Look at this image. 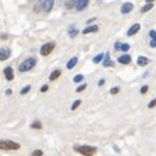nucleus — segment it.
I'll list each match as a JSON object with an SVG mask.
<instances>
[{
    "instance_id": "obj_1",
    "label": "nucleus",
    "mask_w": 156,
    "mask_h": 156,
    "mask_svg": "<svg viewBox=\"0 0 156 156\" xmlns=\"http://www.w3.org/2000/svg\"><path fill=\"white\" fill-rule=\"evenodd\" d=\"M74 150L78 154L86 155V156L95 155L97 152V149L95 146H90V145H74Z\"/></svg>"
},
{
    "instance_id": "obj_2",
    "label": "nucleus",
    "mask_w": 156,
    "mask_h": 156,
    "mask_svg": "<svg viewBox=\"0 0 156 156\" xmlns=\"http://www.w3.org/2000/svg\"><path fill=\"white\" fill-rule=\"evenodd\" d=\"M20 149V144L11 140H0V150L4 151H15Z\"/></svg>"
},
{
    "instance_id": "obj_3",
    "label": "nucleus",
    "mask_w": 156,
    "mask_h": 156,
    "mask_svg": "<svg viewBox=\"0 0 156 156\" xmlns=\"http://www.w3.org/2000/svg\"><path fill=\"white\" fill-rule=\"evenodd\" d=\"M36 63H37V60H36L35 58H27V59H25L24 62L19 65L20 73H26V71L31 70L32 68H35Z\"/></svg>"
},
{
    "instance_id": "obj_4",
    "label": "nucleus",
    "mask_w": 156,
    "mask_h": 156,
    "mask_svg": "<svg viewBox=\"0 0 156 156\" xmlns=\"http://www.w3.org/2000/svg\"><path fill=\"white\" fill-rule=\"evenodd\" d=\"M54 47H56V44H54L53 42H48V43L43 44L42 47H41V54H42L43 57L49 56V54L52 53V51L54 49Z\"/></svg>"
},
{
    "instance_id": "obj_5",
    "label": "nucleus",
    "mask_w": 156,
    "mask_h": 156,
    "mask_svg": "<svg viewBox=\"0 0 156 156\" xmlns=\"http://www.w3.org/2000/svg\"><path fill=\"white\" fill-rule=\"evenodd\" d=\"M89 5V0H76L75 1V9L78 11H83L87 8Z\"/></svg>"
},
{
    "instance_id": "obj_6",
    "label": "nucleus",
    "mask_w": 156,
    "mask_h": 156,
    "mask_svg": "<svg viewBox=\"0 0 156 156\" xmlns=\"http://www.w3.org/2000/svg\"><path fill=\"white\" fill-rule=\"evenodd\" d=\"M4 75H5V79L8 81H12L15 75H14V69L11 66H6L4 69Z\"/></svg>"
},
{
    "instance_id": "obj_7",
    "label": "nucleus",
    "mask_w": 156,
    "mask_h": 156,
    "mask_svg": "<svg viewBox=\"0 0 156 156\" xmlns=\"http://www.w3.org/2000/svg\"><path fill=\"white\" fill-rule=\"evenodd\" d=\"M11 56V52L9 48H0V62H4V60L9 59Z\"/></svg>"
},
{
    "instance_id": "obj_8",
    "label": "nucleus",
    "mask_w": 156,
    "mask_h": 156,
    "mask_svg": "<svg viewBox=\"0 0 156 156\" xmlns=\"http://www.w3.org/2000/svg\"><path fill=\"white\" fill-rule=\"evenodd\" d=\"M53 4H54V0H43V4H42L43 11L49 12L53 9Z\"/></svg>"
},
{
    "instance_id": "obj_9",
    "label": "nucleus",
    "mask_w": 156,
    "mask_h": 156,
    "mask_svg": "<svg viewBox=\"0 0 156 156\" xmlns=\"http://www.w3.org/2000/svg\"><path fill=\"white\" fill-rule=\"evenodd\" d=\"M133 9H134V5L132 3H124L120 8V12L122 14H129Z\"/></svg>"
},
{
    "instance_id": "obj_10",
    "label": "nucleus",
    "mask_w": 156,
    "mask_h": 156,
    "mask_svg": "<svg viewBox=\"0 0 156 156\" xmlns=\"http://www.w3.org/2000/svg\"><path fill=\"white\" fill-rule=\"evenodd\" d=\"M139 30H140V25H139V24H134V25L130 27V28L128 30L127 35L129 36V37H130V36H134L135 33H138V32H139Z\"/></svg>"
},
{
    "instance_id": "obj_11",
    "label": "nucleus",
    "mask_w": 156,
    "mask_h": 156,
    "mask_svg": "<svg viewBox=\"0 0 156 156\" xmlns=\"http://www.w3.org/2000/svg\"><path fill=\"white\" fill-rule=\"evenodd\" d=\"M118 62H119L120 64L127 65V64H129V63L132 62V57L129 56V54H124V56H120V57L118 58Z\"/></svg>"
},
{
    "instance_id": "obj_12",
    "label": "nucleus",
    "mask_w": 156,
    "mask_h": 156,
    "mask_svg": "<svg viewBox=\"0 0 156 156\" xmlns=\"http://www.w3.org/2000/svg\"><path fill=\"white\" fill-rule=\"evenodd\" d=\"M97 31H98V26L92 25V26H89V27H86V28H84L83 35H89V33H93V32H97Z\"/></svg>"
},
{
    "instance_id": "obj_13",
    "label": "nucleus",
    "mask_w": 156,
    "mask_h": 156,
    "mask_svg": "<svg viewBox=\"0 0 156 156\" xmlns=\"http://www.w3.org/2000/svg\"><path fill=\"white\" fill-rule=\"evenodd\" d=\"M149 62H150V60H149L146 57H143V56H141V57L138 58V65H139V66H145V65L149 64Z\"/></svg>"
},
{
    "instance_id": "obj_14",
    "label": "nucleus",
    "mask_w": 156,
    "mask_h": 156,
    "mask_svg": "<svg viewBox=\"0 0 156 156\" xmlns=\"http://www.w3.org/2000/svg\"><path fill=\"white\" fill-rule=\"evenodd\" d=\"M76 63H78V58H76V57H73V58L69 60V62H68V64H66V68H68V69H69V70H71L76 65Z\"/></svg>"
},
{
    "instance_id": "obj_15",
    "label": "nucleus",
    "mask_w": 156,
    "mask_h": 156,
    "mask_svg": "<svg viewBox=\"0 0 156 156\" xmlns=\"http://www.w3.org/2000/svg\"><path fill=\"white\" fill-rule=\"evenodd\" d=\"M60 75H62V70H58V69H57V70H54V71L51 74V75H49V80H51V81H54V80H57Z\"/></svg>"
},
{
    "instance_id": "obj_16",
    "label": "nucleus",
    "mask_w": 156,
    "mask_h": 156,
    "mask_svg": "<svg viewBox=\"0 0 156 156\" xmlns=\"http://www.w3.org/2000/svg\"><path fill=\"white\" fill-rule=\"evenodd\" d=\"M103 66H114V63L111 60V58H110V54H106V58H105V60H103Z\"/></svg>"
},
{
    "instance_id": "obj_17",
    "label": "nucleus",
    "mask_w": 156,
    "mask_h": 156,
    "mask_svg": "<svg viewBox=\"0 0 156 156\" xmlns=\"http://www.w3.org/2000/svg\"><path fill=\"white\" fill-rule=\"evenodd\" d=\"M75 1H76V0H66L65 6H66L68 9H73V8H75Z\"/></svg>"
},
{
    "instance_id": "obj_18",
    "label": "nucleus",
    "mask_w": 156,
    "mask_h": 156,
    "mask_svg": "<svg viewBox=\"0 0 156 156\" xmlns=\"http://www.w3.org/2000/svg\"><path fill=\"white\" fill-rule=\"evenodd\" d=\"M152 8H154V5H152L151 3H147L145 6H143V8H141V12L144 14V12H146V11H149V10H151Z\"/></svg>"
},
{
    "instance_id": "obj_19",
    "label": "nucleus",
    "mask_w": 156,
    "mask_h": 156,
    "mask_svg": "<svg viewBox=\"0 0 156 156\" xmlns=\"http://www.w3.org/2000/svg\"><path fill=\"white\" fill-rule=\"evenodd\" d=\"M103 57H105V56H103V53H100V54H97V56L93 58V63H96V64H97V63H100V62H102Z\"/></svg>"
},
{
    "instance_id": "obj_20",
    "label": "nucleus",
    "mask_w": 156,
    "mask_h": 156,
    "mask_svg": "<svg viewBox=\"0 0 156 156\" xmlns=\"http://www.w3.org/2000/svg\"><path fill=\"white\" fill-rule=\"evenodd\" d=\"M31 128H32V129H42V124H41L39 120H36L35 123L31 124Z\"/></svg>"
},
{
    "instance_id": "obj_21",
    "label": "nucleus",
    "mask_w": 156,
    "mask_h": 156,
    "mask_svg": "<svg viewBox=\"0 0 156 156\" xmlns=\"http://www.w3.org/2000/svg\"><path fill=\"white\" fill-rule=\"evenodd\" d=\"M84 80V75H81V74H78V75L74 76V83H81V81Z\"/></svg>"
},
{
    "instance_id": "obj_22",
    "label": "nucleus",
    "mask_w": 156,
    "mask_h": 156,
    "mask_svg": "<svg viewBox=\"0 0 156 156\" xmlns=\"http://www.w3.org/2000/svg\"><path fill=\"white\" fill-rule=\"evenodd\" d=\"M78 33H79V31L75 28V27H73V28L69 30V36H70V37H75Z\"/></svg>"
},
{
    "instance_id": "obj_23",
    "label": "nucleus",
    "mask_w": 156,
    "mask_h": 156,
    "mask_svg": "<svg viewBox=\"0 0 156 156\" xmlns=\"http://www.w3.org/2000/svg\"><path fill=\"white\" fill-rule=\"evenodd\" d=\"M80 105H81V100H76L75 102L73 103V106H71V111H75V110H76V108H78Z\"/></svg>"
},
{
    "instance_id": "obj_24",
    "label": "nucleus",
    "mask_w": 156,
    "mask_h": 156,
    "mask_svg": "<svg viewBox=\"0 0 156 156\" xmlns=\"http://www.w3.org/2000/svg\"><path fill=\"white\" fill-rule=\"evenodd\" d=\"M129 48H130L129 44H127V43H123V44L120 46V51H123V52H128V51H129Z\"/></svg>"
},
{
    "instance_id": "obj_25",
    "label": "nucleus",
    "mask_w": 156,
    "mask_h": 156,
    "mask_svg": "<svg viewBox=\"0 0 156 156\" xmlns=\"http://www.w3.org/2000/svg\"><path fill=\"white\" fill-rule=\"evenodd\" d=\"M30 90H31V86H30V85H28V86H26V87H24V89L21 90V95H26Z\"/></svg>"
},
{
    "instance_id": "obj_26",
    "label": "nucleus",
    "mask_w": 156,
    "mask_h": 156,
    "mask_svg": "<svg viewBox=\"0 0 156 156\" xmlns=\"http://www.w3.org/2000/svg\"><path fill=\"white\" fill-rule=\"evenodd\" d=\"M85 89H86V85L84 84V85H81V86H79V87H78V89H76V92H78V93H80V92H83Z\"/></svg>"
},
{
    "instance_id": "obj_27",
    "label": "nucleus",
    "mask_w": 156,
    "mask_h": 156,
    "mask_svg": "<svg viewBox=\"0 0 156 156\" xmlns=\"http://www.w3.org/2000/svg\"><path fill=\"white\" fill-rule=\"evenodd\" d=\"M111 95H117L119 92V87H113V89H111Z\"/></svg>"
},
{
    "instance_id": "obj_28",
    "label": "nucleus",
    "mask_w": 156,
    "mask_h": 156,
    "mask_svg": "<svg viewBox=\"0 0 156 156\" xmlns=\"http://www.w3.org/2000/svg\"><path fill=\"white\" fill-rule=\"evenodd\" d=\"M31 155H33V156H41V155H43V151H41V150H35V151H32Z\"/></svg>"
},
{
    "instance_id": "obj_29",
    "label": "nucleus",
    "mask_w": 156,
    "mask_h": 156,
    "mask_svg": "<svg viewBox=\"0 0 156 156\" xmlns=\"http://www.w3.org/2000/svg\"><path fill=\"white\" fill-rule=\"evenodd\" d=\"M147 90H149V86H147V85H145V86H143V87H141V90H140V92H141V93H143V95H145V93L147 92Z\"/></svg>"
},
{
    "instance_id": "obj_30",
    "label": "nucleus",
    "mask_w": 156,
    "mask_h": 156,
    "mask_svg": "<svg viewBox=\"0 0 156 156\" xmlns=\"http://www.w3.org/2000/svg\"><path fill=\"white\" fill-rule=\"evenodd\" d=\"M150 47H152V48H155V47H156V37L155 38H151V41H150Z\"/></svg>"
},
{
    "instance_id": "obj_31",
    "label": "nucleus",
    "mask_w": 156,
    "mask_h": 156,
    "mask_svg": "<svg viewBox=\"0 0 156 156\" xmlns=\"http://www.w3.org/2000/svg\"><path fill=\"white\" fill-rule=\"evenodd\" d=\"M155 106H156V98H155V100H152L151 102L149 103V106H147V107H149V108H154Z\"/></svg>"
},
{
    "instance_id": "obj_32",
    "label": "nucleus",
    "mask_w": 156,
    "mask_h": 156,
    "mask_svg": "<svg viewBox=\"0 0 156 156\" xmlns=\"http://www.w3.org/2000/svg\"><path fill=\"white\" fill-rule=\"evenodd\" d=\"M47 91H48V85H44L41 87V92H47Z\"/></svg>"
},
{
    "instance_id": "obj_33",
    "label": "nucleus",
    "mask_w": 156,
    "mask_h": 156,
    "mask_svg": "<svg viewBox=\"0 0 156 156\" xmlns=\"http://www.w3.org/2000/svg\"><path fill=\"white\" fill-rule=\"evenodd\" d=\"M149 35H150V37H151V38H155V37H156V31L151 30L150 32H149Z\"/></svg>"
},
{
    "instance_id": "obj_34",
    "label": "nucleus",
    "mask_w": 156,
    "mask_h": 156,
    "mask_svg": "<svg viewBox=\"0 0 156 156\" xmlns=\"http://www.w3.org/2000/svg\"><path fill=\"white\" fill-rule=\"evenodd\" d=\"M120 46H122V43H119V42H117L116 44H114V48H116V49L118 51V49H120Z\"/></svg>"
},
{
    "instance_id": "obj_35",
    "label": "nucleus",
    "mask_w": 156,
    "mask_h": 156,
    "mask_svg": "<svg viewBox=\"0 0 156 156\" xmlns=\"http://www.w3.org/2000/svg\"><path fill=\"white\" fill-rule=\"evenodd\" d=\"M102 85H105V80H103V79H101V80L98 81V86H102Z\"/></svg>"
},
{
    "instance_id": "obj_36",
    "label": "nucleus",
    "mask_w": 156,
    "mask_h": 156,
    "mask_svg": "<svg viewBox=\"0 0 156 156\" xmlns=\"http://www.w3.org/2000/svg\"><path fill=\"white\" fill-rule=\"evenodd\" d=\"M95 20H96V19H95V17H93V19H91V20H89V21H87V24H91V22H93Z\"/></svg>"
},
{
    "instance_id": "obj_37",
    "label": "nucleus",
    "mask_w": 156,
    "mask_h": 156,
    "mask_svg": "<svg viewBox=\"0 0 156 156\" xmlns=\"http://www.w3.org/2000/svg\"><path fill=\"white\" fill-rule=\"evenodd\" d=\"M11 93H12V91H11L10 89H9V90H6V95H11Z\"/></svg>"
},
{
    "instance_id": "obj_38",
    "label": "nucleus",
    "mask_w": 156,
    "mask_h": 156,
    "mask_svg": "<svg viewBox=\"0 0 156 156\" xmlns=\"http://www.w3.org/2000/svg\"><path fill=\"white\" fill-rule=\"evenodd\" d=\"M6 38H8V36H6V35H1V39H6Z\"/></svg>"
},
{
    "instance_id": "obj_39",
    "label": "nucleus",
    "mask_w": 156,
    "mask_h": 156,
    "mask_svg": "<svg viewBox=\"0 0 156 156\" xmlns=\"http://www.w3.org/2000/svg\"><path fill=\"white\" fill-rule=\"evenodd\" d=\"M152 1H155V0H146V3H152Z\"/></svg>"
}]
</instances>
